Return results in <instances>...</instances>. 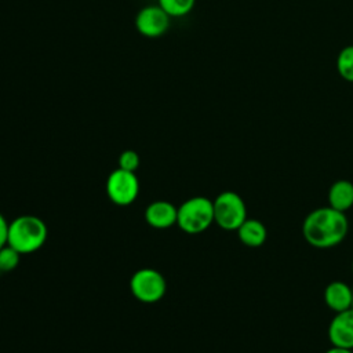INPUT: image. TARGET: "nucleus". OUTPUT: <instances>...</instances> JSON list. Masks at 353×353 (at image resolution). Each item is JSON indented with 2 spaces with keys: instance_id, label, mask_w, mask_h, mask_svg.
<instances>
[{
  "instance_id": "1",
  "label": "nucleus",
  "mask_w": 353,
  "mask_h": 353,
  "mask_svg": "<svg viewBox=\"0 0 353 353\" xmlns=\"http://www.w3.org/2000/svg\"><path fill=\"white\" fill-rule=\"evenodd\" d=\"M349 232V221L345 212L330 205L310 211L302 222L305 241L320 250L332 248L341 244Z\"/></svg>"
},
{
  "instance_id": "2",
  "label": "nucleus",
  "mask_w": 353,
  "mask_h": 353,
  "mask_svg": "<svg viewBox=\"0 0 353 353\" xmlns=\"http://www.w3.org/2000/svg\"><path fill=\"white\" fill-rule=\"evenodd\" d=\"M48 228L46 222L36 215H19L8 223L7 245L12 247L21 255L39 251L47 241Z\"/></svg>"
},
{
  "instance_id": "3",
  "label": "nucleus",
  "mask_w": 353,
  "mask_h": 353,
  "mask_svg": "<svg viewBox=\"0 0 353 353\" xmlns=\"http://www.w3.org/2000/svg\"><path fill=\"white\" fill-rule=\"evenodd\" d=\"M214 223L212 200L204 196H194L178 207L176 225L188 234H199Z\"/></svg>"
},
{
  "instance_id": "4",
  "label": "nucleus",
  "mask_w": 353,
  "mask_h": 353,
  "mask_svg": "<svg viewBox=\"0 0 353 353\" xmlns=\"http://www.w3.org/2000/svg\"><path fill=\"white\" fill-rule=\"evenodd\" d=\"M214 223L226 232H236L240 225L248 218L247 205L243 197L233 192H221L214 200Z\"/></svg>"
},
{
  "instance_id": "5",
  "label": "nucleus",
  "mask_w": 353,
  "mask_h": 353,
  "mask_svg": "<svg viewBox=\"0 0 353 353\" xmlns=\"http://www.w3.org/2000/svg\"><path fill=\"white\" fill-rule=\"evenodd\" d=\"M130 290L134 298L139 302L154 303L165 295L167 283L159 270L142 268L132 274L130 280Z\"/></svg>"
},
{
  "instance_id": "6",
  "label": "nucleus",
  "mask_w": 353,
  "mask_h": 353,
  "mask_svg": "<svg viewBox=\"0 0 353 353\" xmlns=\"http://www.w3.org/2000/svg\"><path fill=\"white\" fill-rule=\"evenodd\" d=\"M105 189L113 204L125 207L137 200L139 194V179L135 172L116 168L108 175Z\"/></svg>"
},
{
  "instance_id": "7",
  "label": "nucleus",
  "mask_w": 353,
  "mask_h": 353,
  "mask_svg": "<svg viewBox=\"0 0 353 353\" xmlns=\"http://www.w3.org/2000/svg\"><path fill=\"white\" fill-rule=\"evenodd\" d=\"M171 17L157 4L141 8L135 17V28L139 34L148 39L163 36L170 28Z\"/></svg>"
},
{
  "instance_id": "8",
  "label": "nucleus",
  "mask_w": 353,
  "mask_h": 353,
  "mask_svg": "<svg viewBox=\"0 0 353 353\" xmlns=\"http://www.w3.org/2000/svg\"><path fill=\"white\" fill-rule=\"evenodd\" d=\"M328 341L332 346L353 350V309H347L331 319L327 330Z\"/></svg>"
},
{
  "instance_id": "9",
  "label": "nucleus",
  "mask_w": 353,
  "mask_h": 353,
  "mask_svg": "<svg viewBox=\"0 0 353 353\" xmlns=\"http://www.w3.org/2000/svg\"><path fill=\"white\" fill-rule=\"evenodd\" d=\"M178 208L165 200H157L150 203L145 208V221L149 226L154 229H168L172 225H176Z\"/></svg>"
},
{
  "instance_id": "10",
  "label": "nucleus",
  "mask_w": 353,
  "mask_h": 353,
  "mask_svg": "<svg viewBox=\"0 0 353 353\" xmlns=\"http://www.w3.org/2000/svg\"><path fill=\"white\" fill-rule=\"evenodd\" d=\"M353 288L345 281L335 280L327 284L324 288V303L335 313L347 310L352 307Z\"/></svg>"
},
{
  "instance_id": "11",
  "label": "nucleus",
  "mask_w": 353,
  "mask_h": 353,
  "mask_svg": "<svg viewBox=\"0 0 353 353\" xmlns=\"http://www.w3.org/2000/svg\"><path fill=\"white\" fill-rule=\"evenodd\" d=\"M328 205L346 212L353 207V182L347 179H338L335 181L327 193Z\"/></svg>"
},
{
  "instance_id": "12",
  "label": "nucleus",
  "mask_w": 353,
  "mask_h": 353,
  "mask_svg": "<svg viewBox=\"0 0 353 353\" xmlns=\"http://www.w3.org/2000/svg\"><path fill=\"white\" fill-rule=\"evenodd\" d=\"M236 232L239 240L251 248L261 247L268 239V229L265 223L255 218H247Z\"/></svg>"
},
{
  "instance_id": "13",
  "label": "nucleus",
  "mask_w": 353,
  "mask_h": 353,
  "mask_svg": "<svg viewBox=\"0 0 353 353\" xmlns=\"http://www.w3.org/2000/svg\"><path fill=\"white\" fill-rule=\"evenodd\" d=\"M157 4L171 18H179L188 15L194 8L196 0H157Z\"/></svg>"
},
{
  "instance_id": "14",
  "label": "nucleus",
  "mask_w": 353,
  "mask_h": 353,
  "mask_svg": "<svg viewBox=\"0 0 353 353\" xmlns=\"http://www.w3.org/2000/svg\"><path fill=\"white\" fill-rule=\"evenodd\" d=\"M336 69L342 79L353 83V46L345 47L336 58Z\"/></svg>"
},
{
  "instance_id": "15",
  "label": "nucleus",
  "mask_w": 353,
  "mask_h": 353,
  "mask_svg": "<svg viewBox=\"0 0 353 353\" xmlns=\"http://www.w3.org/2000/svg\"><path fill=\"white\" fill-rule=\"evenodd\" d=\"M19 258L21 254L18 251H15L12 247L10 245H4L0 248V266L3 273H10L14 269H17V266L19 265Z\"/></svg>"
},
{
  "instance_id": "16",
  "label": "nucleus",
  "mask_w": 353,
  "mask_h": 353,
  "mask_svg": "<svg viewBox=\"0 0 353 353\" xmlns=\"http://www.w3.org/2000/svg\"><path fill=\"white\" fill-rule=\"evenodd\" d=\"M139 164H141V159L135 150L127 149L121 152V154L119 156V168L121 170L135 172L139 168Z\"/></svg>"
},
{
  "instance_id": "17",
  "label": "nucleus",
  "mask_w": 353,
  "mask_h": 353,
  "mask_svg": "<svg viewBox=\"0 0 353 353\" xmlns=\"http://www.w3.org/2000/svg\"><path fill=\"white\" fill-rule=\"evenodd\" d=\"M8 223L4 215L0 212V248L7 244V234H8Z\"/></svg>"
},
{
  "instance_id": "18",
  "label": "nucleus",
  "mask_w": 353,
  "mask_h": 353,
  "mask_svg": "<svg viewBox=\"0 0 353 353\" xmlns=\"http://www.w3.org/2000/svg\"><path fill=\"white\" fill-rule=\"evenodd\" d=\"M324 353H353V350L350 349H345V347H338V346H332L328 350H325Z\"/></svg>"
},
{
  "instance_id": "19",
  "label": "nucleus",
  "mask_w": 353,
  "mask_h": 353,
  "mask_svg": "<svg viewBox=\"0 0 353 353\" xmlns=\"http://www.w3.org/2000/svg\"><path fill=\"white\" fill-rule=\"evenodd\" d=\"M1 274H4V273H3V270H1V266H0V276H1Z\"/></svg>"
},
{
  "instance_id": "20",
  "label": "nucleus",
  "mask_w": 353,
  "mask_h": 353,
  "mask_svg": "<svg viewBox=\"0 0 353 353\" xmlns=\"http://www.w3.org/2000/svg\"><path fill=\"white\" fill-rule=\"evenodd\" d=\"M352 309H353V296H352Z\"/></svg>"
},
{
  "instance_id": "21",
  "label": "nucleus",
  "mask_w": 353,
  "mask_h": 353,
  "mask_svg": "<svg viewBox=\"0 0 353 353\" xmlns=\"http://www.w3.org/2000/svg\"><path fill=\"white\" fill-rule=\"evenodd\" d=\"M352 273H353V261H352Z\"/></svg>"
}]
</instances>
